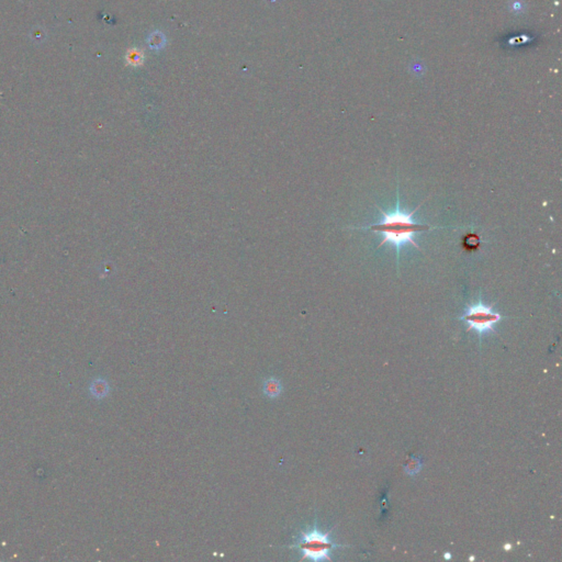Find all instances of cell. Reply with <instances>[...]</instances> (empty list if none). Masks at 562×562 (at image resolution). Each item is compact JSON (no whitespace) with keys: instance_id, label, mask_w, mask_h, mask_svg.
I'll return each instance as SVG.
<instances>
[{"instance_id":"cell-4","label":"cell","mask_w":562,"mask_h":562,"mask_svg":"<svg viewBox=\"0 0 562 562\" xmlns=\"http://www.w3.org/2000/svg\"><path fill=\"white\" fill-rule=\"evenodd\" d=\"M263 391L264 395H265L267 397L276 398L281 395L282 383L279 379H277L275 377L267 378L263 383Z\"/></svg>"},{"instance_id":"cell-10","label":"cell","mask_w":562,"mask_h":562,"mask_svg":"<svg viewBox=\"0 0 562 562\" xmlns=\"http://www.w3.org/2000/svg\"><path fill=\"white\" fill-rule=\"evenodd\" d=\"M444 558H445V560H450V559H451V555L449 554V552H446L445 556H444Z\"/></svg>"},{"instance_id":"cell-1","label":"cell","mask_w":562,"mask_h":562,"mask_svg":"<svg viewBox=\"0 0 562 562\" xmlns=\"http://www.w3.org/2000/svg\"><path fill=\"white\" fill-rule=\"evenodd\" d=\"M430 197L421 202L416 208L410 213L403 212L401 211L400 206V191H398V182L397 187V205L396 209L391 211V212H386L383 211L380 206L376 205L377 210H379L383 215L382 221L380 223L377 224H370L368 227H352L350 229L356 230H367L373 233H380L383 235L382 242L378 245V248H380L384 244H391L395 246L397 251V267L398 272V267H400V251L401 247L404 246L406 244H411L413 246L420 249L421 247L415 242V235L426 232V231H430L434 229H450V227H433L430 224H420L416 223L413 220V215L419 210L421 206L424 204L426 200H429Z\"/></svg>"},{"instance_id":"cell-3","label":"cell","mask_w":562,"mask_h":562,"mask_svg":"<svg viewBox=\"0 0 562 562\" xmlns=\"http://www.w3.org/2000/svg\"><path fill=\"white\" fill-rule=\"evenodd\" d=\"M493 304H486L482 301L481 296H479L478 302L465 306L464 313L460 316L459 320L463 321L468 324L467 332L475 331L478 333L480 340L483 335L489 333H496V324L503 319V316L498 312L493 310Z\"/></svg>"},{"instance_id":"cell-7","label":"cell","mask_w":562,"mask_h":562,"mask_svg":"<svg viewBox=\"0 0 562 562\" xmlns=\"http://www.w3.org/2000/svg\"><path fill=\"white\" fill-rule=\"evenodd\" d=\"M164 35L161 34V33H155V34L151 35L150 40H148V43H150V45L153 49H161L164 45Z\"/></svg>"},{"instance_id":"cell-6","label":"cell","mask_w":562,"mask_h":562,"mask_svg":"<svg viewBox=\"0 0 562 562\" xmlns=\"http://www.w3.org/2000/svg\"><path fill=\"white\" fill-rule=\"evenodd\" d=\"M480 245H481V238H480L477 234L471 232L463 237V246L468 252L477 251Z\"/></svg>"},{"instance_id":"cell-2","label":"cell","mask_w":562,"mask_h":562,"mask_svg":"<svg viewBox=\"0 0 562 562\" xmlns=\"http://www.w3.org/2000/svg\"><path fill=\"white\" fill-rule=\"evenodd\" d=\"M331 532L332 530L322 532L315 523L314 527L309 528L307 530H301L294 544L288 546V548H295L301 552L300 561L305 559L332 561V551L342 547V545L336 544L332 540Z\"/></svg>"},{"instance_id":"cell-8","label":"cell","mask_w":562,"mask_h":562,"mask_svg":"<svg viewBox=\"0 0 562 562\" xmlns=\"http://www.w3.org/2000/svg\"><path fill=\"white\" fill-rule=\"evenodd\" d=\"M142 61H143V54H142L141 52H138V51H136V50L129 52V54H128V62H129L130 64H132V65H138V64L142 63Z\"/></svg>"},{"instance_id":"cell-5","label":"cell","mask_w":562,"mask_h":562,"mask_svg":"<svg viewBox=\"0 0 562 562\" xmlns=\"http://www.w3.org/2000/svg\"><path fill=\"white\" fill-rule=\"evenodd\" d=\"M89 389H90V393L96 398L105 397L109 395V391H110L109 383L105 381L104 379H101V378L95 379V380L91 382Z\"/></svg>"},{"instance_id":"cell-9","label":"cell","mask_w":562,"mask_h":562,"mask_svg":"<svg viewBox=\"0 0 562 562\" xmlns=\"http://www.w3.org/2000/svg\"><path fill=\"white\" fill-rule=\"evenodd\" d=\"M503 548L505 549L506 551H508V550H511V549H512V545H511V544H505V545H504Z\"/></svg>"}]
</instances>
